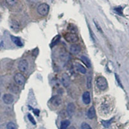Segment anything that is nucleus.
<instances>
[{
  "instance_id": "obj_8",
  "label": "nucleus",
  "mask_w": 129,
  "mask_h": 129,
  "mask_svg": "<svg viewBox=\"0 0 129 129\" xmlns=\"http://www.w3.org/2000/svg\"><path fill=\"white\" fill-rule=\"evenodd\" d=\"M70 51L72 54L77 55L81 52V47L79 45L72 44L70 47Z\"/></svg>"
},
{
  "instance_id": "obj_21",
  "label": "nucleus",
  "mask_w": 129,
  "mask_h": 129,
  "mask_svg": "<svg viewBox=\"0 0 129 129\" xmlns=\"http://www.w3.org/2000/svg\"><path fill=\"white\" fill-rule=\"evenodd\" d=\"M112 120V119H110V120L109 121H102L101 123H102V124H103V125L105 126V127L109 128V126H110V124H111Z\"/></svg>"
},
{
  "instance_id": "obj_15",
  "label": "nucleus",
  "mask_w": 129,
  "mask_h": 129,
  "mask_svg": "<svg viewBox=\"0 0 129 129\" xmlns=\"http://www.w3.org/2000/svg\"><path fill=\"white\" fill-rule=\"evenodd\" d=\"M10 28L14 30H18L19 28V25L17 21L13 20L10 22Z\"/></svg>"
},
{
  "instance_id": "obj_25",
  "label": "nucleus",
  "mask_w": 129,
  "mask_h": 129,
  "mask_svg": "<svg viewBox=\"0 0 129 129\" xmlns=\"http://www.w3.org/2000/svg\"><path fill=\"white\" fill-rule=\"evenodd\" d=\"M28 119H29L31 123L33 124V125H36V121L34 120V118L33 117V116H32L30 114H28Z\"/></svg>"
},
{
  "instance_id": "obj_22",
  "label": "nucleus",
  "mask_w": 129,
  "mask_h": 129,
  "mask_svg": "<svg viewBox=\"0 0 129 129\" xmlns=\"http://www.w3.org/2000/svg\"><path fill=\"white\" fill-rule=\"evenodd\" d=\"M7 129H16V126L13 122H9L7 125Z\"/></svg>"
},
{
  "instance_id": "obj_10",
  "label": "nucleus",
  "mask_w": 129,
  "mask_h": 129,
  "mask_svg": "<svg viewBox=\"0 0 129 129\" xmlns=\"http://www.w3.org/2000/svg\"><path fill=\"white\" fill-rule=\"evenodd\" d=\"M61 81L64 87H68L70 85V77L67 74H63L61 78Z\"/></svg>"
},
{
  "instance_id": "obj_18",
  "label": "nucleus",
  "mask_w": 129,
  "mask_h": 129,
  "mask_svg": "<svg viewBox=\"0 0 129 129\" xmlns=\"http://www.w3.org/2000/svg\"><path fill=\"white\" fill-rule=\"evenodd\" d=\"M59 40H60V36L57 35L56 36H55L54 38H53V40H52V42L51 43H50V47H53L54 46L56 45L57 43L59 42Z\"/></svg>"
},
{
  "instance_id": "obj_14",
  "label": "nucleus",
  "mask_w": 129,
  "mask_h": 129,
  "mask_svg": "<svg viewBox=\"0 0 129 129\" xmlns=\"http://www.w3.org/2000/svg\"><path fill=\"white\" fill-rule=\"evenodd\" d=\"M81 59L83 63L88 68L91 67V62L88 57H86V56H82L81 57Z\"/></svg>"
},
{
  "instance_id": "obj_19",
  "label": "nucleus",
  "mask_w": 129,
  "mask_h": 129,
  "mask_svg": "<svg viewBox=\"0 0 129 129\" xmlns=\"http://www.w3.org/2000/svg\"><path fill=\"white\" fill-rule=\"evenodd\" d=\"M18 2V0H6V3L9 5V6L13 7L15 6Z\"/></svg>"
},
{
  "instance_id": "obj_26",
  "label": "nucleus",
  "mask_w": 129,
  "mask_h": 129,
  "mask_svg": "<svg viewBox=\"0 0 129 129\" xmlns=\"http://www.w3.org/2000/svg\"><path fill=\"white\" fill-rule=\"evenodd\" d=\"M122 10H123V9H122L121 7H117V8H116V9H114V10L116 11V12H117V14H119L120 15H122L123 14V13H122Z\"/></svg>"
},
{
  "instance_id": "obj_7",
  "label": "nucleus",
  "mask_w": 129,
  "mask_h": 129,
  "mask_svg": "<svg viewBox=\"0 0 129 129\" xmlns=\"http://www.w3.org/2000/svg\"><path fill=\"white\" fill-rule=\"evenodd\" d=\"M2 99H3V102L7 105L11 104L14 101V96L10 94H5Z\"/></svg>"
},
{
  "instance_id": "obj_1",
  "label": "nucleus",
  "mask_w": 129,
  "mask_h": 129,
  "mask_svg": "<svg viewBox=\"0 0 129 129\" xmlns=\"http://www.w3.org/2000/svg\"><path fill=\"white\" fill-rule=\"evenodd\" d=\"M50 7L47 3H41L37 7V12L40 16H47L49 12Z\"/></svg>"
},
{
  "instance_id": "obj_2",
  "label": "nucleus",
  "mask_w": 129,
  "mask_h": 129,
  "mask_svg": "<svg viewBox=\"0 0 129 129\" xmlns=\"http://www.w3.org/2000/svg\"><path fill=\"white\" fill-rule=\"evenodd\" d=\"M97 87H98L100 90H104L108 87V82L105 78L103 76H99L95 81Z\"/></svg>"
},
{
  "instance_id": "obj_28",
  "label": "nucleus",
  "mask_w": 129,
  "mask_h": 129,
  "mask_svg": "<svg viewBox=\"0 0 129 129\" xmlns=\"http://www.w3.org/2000/svg\"><path fill=\"white\" fill-rule=\"evenodd\" d=\"M33 112H34L35 115H36L37 116H39V114H40V110H38V109H34V110H33Z\"/></svg>"
},
{
  "instance_id": "obj_12",
  "label": "nucleus",
  "mask_w": 129,
  "mask_h": 129,
  "mask_svg": "<svg viewBox=\"0 0 129 129\" xmlns=\"http://www.w3.org/2000/svg\"><path fill=\"white\" fill-rule=\"evenodd\" d=\"M87 117L89 119H93V118H94L95 117V108L93 106H92L88 109V112H87Z\"/></svg>"
},
{
  "instance_id": "obj_5",
  "label": "nucleus",
  "mask_w": 129,
  "mask_h": 129,
  "mask_svg": "<svg viewBox=\"0 0 129 129\" xmlns=\"http://www.w3.org/2000/svg\"><path fill=\"white\" fill-rule=\"evenodd\" d=\"M28 67V63L26 59H21L18 63V69L21 72H25L27 71Z\"/></svg>"
},
{
  "instance_id": "obj_4",
  "label": "nucleus",
  "mask_w": 129,
  "mask_h": 129,
  "mask_svg": "<svg viewBox=\"0 0 129 129\" xmlns=\"http://www.w3.org/2000/svg\"><path fill=\"white\" fill-rule=\"evenodd\" d=\"M15 82L19 85H23L25 82V78L23 75L21 73H16L14 76Z\"/></svg>"
},
{
  "instance_id": "obj_13",
  "label": "nucleus",
  "mask_w": 129,
  "mask_h": 129,
  "mask_svg": "<svg viewBox=\"0 0 129 129\" xmlns=\"http://www.w3.org/2000/svg\"><path fill=\"white\" fill-rule=\"evenodd\" d=\"M75 67H76L77 71H78V72H80V73L85 74H86V72H87L86 69L83 66L82 64H80V63H76V64H75Z\"/></svg>"
},
{
  "instance_id": "obj_16",
  "label": "nucleus",
  "mask_w": 129,
  "mask_h": 129,
  "mask_svg": "<svg viewBox=\"0 0 129 129\" xmlns=\"http://www.w3.org/2000/svg\"><path fill=\"white\" fill-rule=\"evenodd\" d=\"M11 40H12V42H14V44H16L17 46H19V47H21L23 45L20 39L17 38V37L13 36H11Z\"/></svg>"
},
{
  "instance_id": "obj_27",
  "label": "nucleus",
  "mask_w": 129,
  "mask_h": 129,
  "mask_svg": "<svg viewBox=\"0 0 129 129\" xmlns=\"http://www.w3.org/2000/svg\"><path fill=\"white\" fill-rule=\"evenodd\" d=\"M94 23H95V26H96V27H97V28H98V29L99 30H100V31H101V32H102V30H101V28H100V25H99L98 23H97V21H95V19H94Z\"/></svg>"
},
{
  "instance_id": "obj_9",
  "label": "nucleus",
  "mask_w": 129,
  "mask_h": 129,
  "mask_svg": "<svg viewBox=\"0 0 129 129\" xmlns=\"http://www.w3.org/2000/svg\"><path fill=\"white\" fill-rule=\"evenodd\" d=\"M75 110H76L75 105L73 103H69L67 106V114L69 115V116L72 117L74 114Z\"/></svg>"
},
{
  "instance_id": "obj_24",
  "label": "nucleus",
  "mask_w": 129,
  "mask_h": 129,
  "mask_svg": "<svg viewBox=\"0 0 129 129\" xmlns=\"http://www.w3.org/2000/svg\"><path fill=\"white\" fill-rule=\"evenodd\" d=\"M87 86L88 88H91V86H92V78H91V76H88V78H87Z\"/></svg>"
},
{
  "instance_id": "obj_11",
  "label": "nucleus",
  "mask_w": 129,
  "mask_h": 129,
  "mask_svg": "<svg viewBox=\"0 0 129 129\" xmlns=\"http://www.w3.org/2000/svg\"><path fill=\"white\" fill-rule=\"evenodd\" d=\"M83 103L86 105H88L90 103V93L88 92H85L84 94H83Z\"/></svg>"
},
{
  "instance_id": "obj_20",
  "label": "nucleus",
  "mask_w": 129,
  "mask_h": 129,
  "mask_svg": "<svg viewBox=\"0 0 129 129\" xmlns=\"http://www.w3.org/2000/svg\"><path fill=\"white\" fill-rule=\"evenodd\" d=\"M68 29L70 30V32H72V33H76V32L77 31V28L76 26L75 25H72V24H70L68 26Z\"/></svg>"
},
{
  "instance_id": "obj_17",
  "label": "nucleus",
  "mask_w": 129,
  "mask_h": 129,
  "mask_svg": "<svg viewBox=\"0 0 129 129\" xmlns=\"http://www.w3.org/2000/svg\"><path fill=\"white\" fill-rule=\"evenodd\" d=\"M70 123H71V122L69 120L62 121L61 123L60 129H67L68 126L70 125Z\"/></svg>"
},
{
  "instance_id": "obj_23",
  "label": "nucleus",
  "mask_w": 129,
  "mask_h": 129,
  "mask_svg": "<svg viewBox=\"0 0 129 129\" xmlns=\"http://www.w3.org/2000/svg\"><path fill=\"white\" fill-rule=\"evenodd\" d=\"M81 129H92V128L90 127L88 123L83 122V123L81 124Z\"/></svg>"
},
{
  "instance_id": "obj_3",
  "label": "nucleus",
  "mask_w": 129,
  "mask_h": 129,
  "mask_svg": "<svg viewBox=\"0 0 129 129\" xmlns=\"http://www.w3.org/2000/svg\"><path fill=\"white\" fill-rule=\"evenodd\" d=\"M63 36L64 40L69 43H76L79 40L78 35L76 33H72L71 32H66L65 34H63Z\"/></svg>"
},
{
  "instance_id": "obj_6",
  "label": "nucleus",
  "mask_w": 129,
  "mask_h": 129,
  "mask_svg": "<svg viewBox=\"0 0 129 129\" xmlns=\"http://www.w3.org/2000/svg\"><path fill=\"white\" fill-rule=\"evenodd\" d=\"M50 103L54 107H59L62 103V100L58 95H55L52 97L50 100Z\"/></svg>"
}]
</instances>
